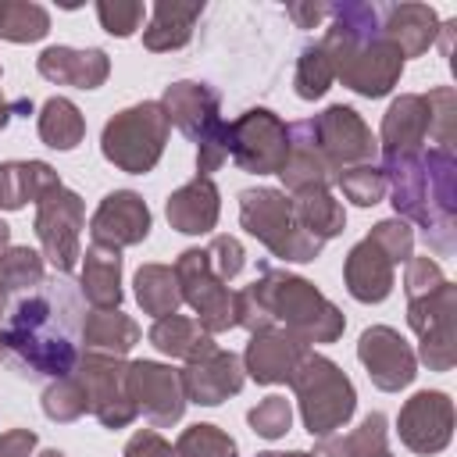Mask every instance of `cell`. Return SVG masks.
Wrapping results in <instances>:
<instances>
[{
	"label": "cell",
	"instance_id": "obj_9",
	"mask_svg": "<svg viewBox=\"0 0 457 457\" xmlns=\"http://www.w3.org/2000/svg\"><path fill=\"white\" fill-rule=\"evenodd\" d=\"M450 400L443 393H418L400 414V436L418 453H436L450 439Z\"/></svg>",
	"mask_w": 457,
	"mask_h": 457
},
{
	"label": "cell",
	"instance_id": "obj_27",
	"mask_svg": "<svg viewBox=\"0 0 457 457\" xmlns=\"http://www.w3.org/2000/svg\"><path fill=\"white\" fill-rule=\"evenodd\" d=\"M339 182H343V193H346L353 204H361V207H368V204H378V196H382V189H386L382 175H378V171H371V168H357V171H346Z\"/></svg>",
	"mask_w": 457,
	"mask_h": 457
},
{
	"label": "cell",
	"instance_id": "obj_18",
	"mask_svg": "<svg viewBox=\"0 0 457 457\" xmlns=\"http://www.w3.org/2000/svg\"><path fill=\"white\" fill-rule=\"evenodd\" d=\"M82 289L100 307H111L121 300V293H118V250H104V246L89 250L86 271H82Z\"/></svg>",
	"mask_w": 457,
	"mask_h": 457
},
{
	"label": "cell",
	"instance_id": "obj_29",
	"mask_svg": "<svg viewBox=\"0 0 457 457\" xmlns=\"http://www.w3.org/2000/svg\"><path fill=\"white\" fill-rule=\"evenodd\" d=\"M250 425H253V432H261L268 439L282 436L289 428V407H286V400H278V396L264 400L257 411H250Z\"/></svg>",
	"mask_w": 457,
	"mask_h": 457
},
{
	"label": "cell",
	"instance_id": "obj_14",
	"mask_svg": "<svg viewBox=\"0 0 457 457\" xmlns=\"http://www.w3.org/2000/svg\"><path fill=\"white\" fill-rule=\"evenodd\" d=\"M428 129V100L425 96H403L389 107L386 114V157H411V150L418 146V139Z\"/></svg>",
	"mask_w": 457,
	"mask_h": 457
},
{
	"label": "cell",
	"instance_id": "obj_30",
	"mask_svg": "<svg viewBox=\"0 0 457 457\" xmlns=\"http://www.w3.org/2000/svg\"><path fill=\"white\" fill-rule=\"evenodd\" d=\"M211 253H221L218 257V278H228V275H236L239 271V257H243V250H239V243L236 239H225V236H218L214 243H211Z\"/></svg>",
	"mask_w": 457,
	"mask_h": 457
},
{
	"label": "cell",
	"instance_id": "obj_7",
	"mask_svg": "<svg viewBox=\"0 0 457 457\" xmlns=\"http://www.w3.org/2000/svg\"><path fill=\"white\" fill-rule=\"evenodd\" d=\"M79 218H82L79 196H71L61 186H54L50 196H46V204H43V211H39L36 228H39V239H43L50 261L61 271H68L75 264V253H79V246H75V239H79V232H75L79 228Z\"/></svg>",
	"mask_w": 457,
	"mask_h": 457
},
{
	"label": "cell",
	"instance_id": "obj_2",
	"mask_svg": "<svg viewBox=\"0 0 457 457\" xmlns=\"http://www.w3.org/2000/svg\"><path fill=\"white\" fill-rule=\"evenodd\" d=\"M336 18L328 25V36L321 50L332 61V71L364 96H382L400 68V50L382 36V4H339L328 7Z\"/></svg>",
	"mask_w": 457,
	"mask_h": 457
},
{
	"label": "cell",
	"instance_id": "obj_19",
	"mask_svg": "<svg viewBox=\"0 0 457 457\" xmlns=\"http://www.w3.org/2000/svg\"><path fill=\"white\" fill-rule=\"evenodd\" d=\"M50 29V14L39 4H18V0H0V36L14 43L43 39Z\"/></svg>",
	"mask_w": 457,
	"mask_h": 457
},
{
	"label": "cell",
	"instance_id": "obj_22",
	"mask_svg": "<svg viewBox=\"0 0 457 457\" xmlns=\"http://www.w3.org/2000/svg\"><path fill=\"white\" fill-rule=\"evenodd\" d=\"M150 339L161 346V350H168V353H214V346H211V339L207 336H193V325L189 321H182V318H164V321H157L154 325V332H150Z\"/></svg>",
	"mask_w": 457,
	"mask_h": 457
},
{
	"label": "cell",
	"instance_id": "obj_21",
	"mask_svg": "<svg viewBox=\"0 0 457 457\" xmlns=\"http://www.w3.org/2000/svg\"><path fill=\"white\" fill-rule=\"evenodd\" d=\"M36 182L54 186L57 179L50 175L46 164H4L0 168V204L4 207H21Z\"/></svg>",
	"mask_w": 457,
	"mask_h": 457
},
{
	"label": "cell",
	"instance_id": "obj_34",
	"mask_svg": "<svg viewBox=\"0 0 457 457\" xmlns=\"http://www.w3.org/2000/svg\"><path fill=\"white\" fill-rule=\"evenodd\" d=\"M4 121H7V107H0V125H4Z\"/></svg>",
	"mask_w": 457,
	"mask_h": 457
},
{
	"label": "cell",
	"instance_id": "obj_17",
	"mask_svg": "<svg viewBox=\"0 0 457 457\" xmlns=\"http://www.w3.org/2000/svg\"><path fill=\"white\" fill-rule=\"evenodd\" d=\"M186 386H189V396L196 403H218L225 393L239 389V361L232 353H214V364L204 368V375L189 371Z\"/></svg>",
	"mask_w": 457,
	"mask_h": 457
},
{
	"label": "cell",
	"instance_id": "obj_15",
	"mask_svg": "<svg viewBox=\"0 0 457 457\" xmlns=\"http://www.w3.org/2000/svg\"><path fill=\"white\" fill-rule=\"evenodd\" d=\"M218 214V193L207 179L179 189L168 200V218L179 225V232H207Z\"/></svg>",
	"mask_w": 457,
	"mask_h": 457
},
{
	"label": "cell",
	"instance_id": "obj_12",
	"mask_svg": "<svg viewBox=\"0 0 457 457\" xmlns=\"http://www.w3.org/2000/svg\"><path fill=\"white\" fill-rule=\"evenodd\" d=\"M382 36L400 57L421 54L436 36V14L425 4H382Z\"/></svg>",
	"mask_w": 457,
	"mask_h": 457
},
{
	"label": "cell",
	"instance_id": "obj_24",
	"mask_svg": "<svg viewBox=\"0 0 457 457\" xmlns=\"http://www.w3.org/2000/svg\"><path fill=\"white\" fill-rule=\"evenodd\" d=\"M136 296H139V303H143L146 311H154V314L175 311L179 296H175V289H171V271H164V268H143V271L136 275Z\"/></svg>",
	"mask_w": 457,
	"mask_h": 457
},
{
	"label": "cell",
	"instance_id": "obj_28",
	"mask_svg": "<svg viewBox=\"0 0 457 457\" xmlns=\"http://www.w3.org/2000/svg\"><path fill=\"white\" fill-rule=\"evenodd\" d=\"M96 14L111 36H129L143 21V4H96Z\"/></svg>",
	"mask_w": 457,
	"mask_h": 457
},
{
	"label": "cell",
	"instance_id": "obj_20",
	"mask_svg": "<svg viewBox=\"0 0 457 457\" xmlns=\"http://www.w3.org/2000/svg\"><path fill=\"white\" fill-rule=\"evenodd\" d=\"M39 132L50 146L57 150H71L79 139H82V118L79 111L68 104V100H50L43 107V118H39Z\"/></svg>",
	"mask_w": 457,
	"mask_h": 457
},
{
	"label": "cell",
	"instance_id": "obj_16",
	"mask_svg": "<svg viewBox=\"0 0 457 457\" xmlns=\"http://www.w3.org/2000/svg\"><path fill=\"white\" fill-rule=\"evenodd\" d=\"M204 14V4H168V0H161L157 7H154V21H150V29H146V36H143V43L150 46V50H171V46H182L186 39H189V29H193V21Z\"/></svg>",
	"mask_w": 457,
	"mask_h": 457
},
{
	"label": "cell",
	"instance_id": "obj_31",
	"mask_svg": "<svg viewBox=\"0 0 457 457\" xmlns=\"http://www.w3.org/2000/svg\"><path fill=\"white\" fill-rule=\"evenodd\" d=\"M289 14H293V18H296L303 29H311V25H314L321 14H328V7H321V4H314V7H289Z\"/></svg>",
	"mask_w": 457,
	"mask_h": 457
},
{
	"label": "cell",
	"instance_id": "obj_3",
	"mask_svg": "<svg viewBox=\"0 0 457 457\" xmlns=\"http://www.w3.org/2000/svg\"><path fill=\"white\" fill-rule=\"evenodd\" d=\"M168 136V114L161 104H139L121 111L104 129V154L125 171H146L161 157Z\"/></svg>",
	"mask_w": 457,
	"mask_h": 457
},
{
	"label": "cell",
	"instance_id": "obj_11",
	"mask_svg": "<svg viewBox=\"0 0 457 457\" xmlns=\"http://www.w3.org/2000/svg\"><path fill=\"white\" fill-rule=\"evenodd\" d=\"M150 228V214L136 193H111L93 218L96 243H139Z\"/></svg>",
	"mask_w": 457,
	"mask_h": 457
},
{
	"label": "cell",
	"instance_id": "obj_13",
	"mask_svg": "<svg viewBox=\"0 0 457 457\" xmlns=\"http://www.w3.org/2000/svg\"><path fill=\"white\" fill-rule=\"evenodd\" d=\"M39 71L54 82H71L79 89H93L107 79V54L104 50H68L50 46L39 57Z\"/></svg>",
	"mask_w": 457,
	"mask_h": 457
},
{
	"label": "cell",
	"instance_id": "obj_25",
	"mask_svg": "<svg viewBox=\"0 0 457 457\" xmlns=\"http://www.w3.org/2000/svg\"><path fill=\"white\" fill-rule=\"evenodd\" d=\"M332 75H336V71H332L328 54H325L321 46H307L303 57H300V71H296V93H300L303 100H314V96H321V93L328 89Z\"/></svg>",
	"mask_w": 457,
	"mask_h": 457
},
{
	"label": "cell",
	"instance_id": "obj_32",
	"mask_svg": "<svg viewBox=\"0 0 457 457\" xmlns=\"http://www.w3.org/2000/svg\"><path fill=\"white\" fill-rule=\"evenodd\" d=\"M261 457H307V453H261Z\"/></svg>",
	"mask_w": 457,
	"mask_h": 457
},
{
	"label": "cell",
	"instance_id": "obj_23",
	"mask_svg": "<svg viewBox=\"0 0 457 457\" xmlns=\"http://www.w3.org/2000/svg\"><path fill=\"white\" fill-rule=\"evenodd\" d=\"M289 339H253L250 343V353H246V361H250V371H253V378L257 382H275V378H286L289 375V350L293 346H286Z\"/></svg>",
	"mask_w": 457,
	"mask_h": 457
},
{
	"label": "cell",
	"instance_id": "obj_6",
	"mask_svg": "<svg viewBox=\"0 0 457 457\" xmlns=\"http://www.w3.org/2000/svg\"><path fill=\"white\" fill-rule=\"evenodd\" d=\"M293 382L303 396V421L311 436H325L350 418L353 389L343 378V371H336V364H328L325 357H311L300 368V375H293Z\"/></svg>",
	"mask_w": 457,
	"mask_h": 457
},
{
	"label": "cell",
	"instance_id": "obj_8",
	"mask_svg": "<svg viewBox=\"0 0 457 457\" xmlns=\"http://www.w3.org/2000/svg\"><path fill=\"white\" fill-rule=\"evenodd\" d=\"M236 129L250 132L246 143H228V150L246 171H278L286 164V143H268V139H286V125L271 111H246L236 121Z\"/></svg>",
	"mask_w": 457,
	"mask_h": 457
},
{
	"label": "cell",
	"instance_id": "obj_33",
	"mask_svg": "<svg viewBox=\"0 0 457 457\" xmlns=\"http://www.w3.org/2000/svg\"><path fill=\"white\" fill-rule=\"evenodd\" d=\"M4 243H7V225L0 221V246H4Z\"/></svg>",
	"mask_w": 457,
	"mask_h": 457
},
{
	"label": "cell",
	"instance_id": "obj_10",
	"mask_svg": "<svg viewBox=\"0 0 457 457\" xmlns=\"http://www.w3.org/2000/svg\"><path fill=\"white\" fill-rule=\"evenodd\" d=\"M361 361L382 389H400L414 378V357L393 328H368L361 336Z\"/></svg>",
	"mask_w": 457,
	"mask_h": 457
},
{
	"label": "cell",
	"instance_id": "obj_5",
	"mask_svg": "<svg viewBox=\"0 0 457 457\" xmlns=\"http://www.w3.org/2000/svg\"><path fill=\"white\" fill-rule=\"evenodd\" d=\"M214 107H218V93L196 82H175L164 93L168 121L175 118L193 139H200V171H211L228 154V125L214 118Z\"/></svg>",
	"mask_w": 457,
	"mask_h": 457
},
{
	"label": "cell",
	"instance_id": "obj_4",
	"mask_svg": "<svg viewBox=\"0 0 457 457\" xmlns=\"http://www.w3.org/2000/svg\"><path fill=\"white\" fill-rule=\"evenodd\" d=\"M411 253V232L400 221H382L346 261V282L357 300H382L393 286V261Z\"/></svg>",
	"mask_w": 457,
	"mask_h": 457
},
{
	"label": "cell",
	"instance_id": "obj_26",
	"mask_svg": "<svg viewBox=\"0 0 457 457\" xmlns=\"http://www.w3.org/2000/svg\"><path fill=\"white\" fill-rule=\"evenodd\" d=\"M179 450H182V457H232V453H236L232 439H225L214 425H196V428H189V432L182 436Z\"/></svg>",
	"mask_w": 457,
	"mask_h": 457
},
{
	"label": "cell",
	"instance_id": "obj_1",
	"mask_svg": "<svg viewBox=\"0 0 457 457\" xmlns=\"http://www.w3.org/2000/svg\"><path fill=\"white\" fill-rule=\"evenodd\" d=\"M43 289L21 296L11 307L4 343L21 357L32 375H68L75 364V332L82 325V303L71 282H39Z\"/></svg>",
	"mask_w": 457,
	"mask_h": 457
}]
</instances>
